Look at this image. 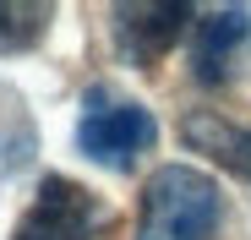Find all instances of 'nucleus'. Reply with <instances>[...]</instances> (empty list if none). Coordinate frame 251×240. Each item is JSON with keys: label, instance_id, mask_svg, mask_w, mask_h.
Listing matches in <instances>:
<instances>
[{"label": "nucleus", "instance_id": "20e7f679", "mask_svg": "<svg viewBox=\"0 0 251 240\" xmlns=\"http://www.w3.org/2000/svg\"><path fill=\"white\" fill-rule=\"evenodd\" d=\"M186 22H191V6H180V0H164V6L158 0H148V6H115L109 11V38H115L126 66L148 71L175 49Z\"/></svg>", "mask_w": 251, "mask_h": 240}, {"label": "nucleus", "instance_id": "39448f33", "mask_svg": "<svg viewBox=\"0 0 251 240\" xmlns=\"http://www.w3.org/2000/svg\"><path fill=\"white\" fill-rule=\"evenodd\" d=\"M251 49V6H219L202 11L197 38H191V76L202 88H219L235 76V66Z\"/></svg>", "mask_w": 251, "mask_h": 240}, {"label": "nucleus", "instance_id": "0eeeda50", "mask_svg": "<svg viewBox=\"0 0 251 240\" xmlns=\"http://www.w3.org/2000/svg\"><path fill=\"white\" fill-rule=\"evenodd\" d=\"M229 169L251 180V131H240V142H235V158H229Z\"/></svg>", "mask_w": 251, "mask_h": 240}, {"label": "nucleus", "instance_id": "423d86ee", "mask_svg": "<svg viewBox=\"0 0 251 240\" xmlns=\"http://www.w3.org/2000/svg\"><path fill=\"white\" fill-rule=\"evenodd\" d=\"M50 6H0V55H17V49H33L50 27Z\"/></svg>", "mask_w": 251, "mask_h": 240}, {"label": "nucleus", "instance_id": "7ed1b4c3", "mask_svg": "<svg viewBox=\"0 0 251 240\" xmlns=\"http://www.w3.org/2000/svg\"><path fill=\"white\" fill-rule=\"evenodd\" d=\"M104 224H109V208L88 186H76L66 175H44L11 240H93Z\"/></svg>", "mask_w": 251, "mask_h": 240}, {"label": "nucleus", "instance_id": "f03ea898", "mask_svg": "<svg viewBox=\"0 0 251 240\" xmlns=\"http://www.w3.org/2000/svg\"><path fill=\"white\" fill-rule=\"evenodd\" d=\"M158 142V120L153 109H142L137 98H115L109 88H88L82 98V120H76V147L104 169H131L142 153H153Z\"/></svg>", "mask_w": 251, "mask_h": 240}, {"label": "nucleus", "instance_id": "f257e3e1", "mask_svg": "<svg viewBox=\"0 0 251 240\" xmlns=\"http://www.w3.org/2000/svg\"><path fill=\"white\" fill-rule=\"evenodd\" d=\"M224 218L219 180L191 164H164L142 186L137 240H213Z\"/></svg>", "mask_w": 251, "mask_h": 240}]
</instances>
